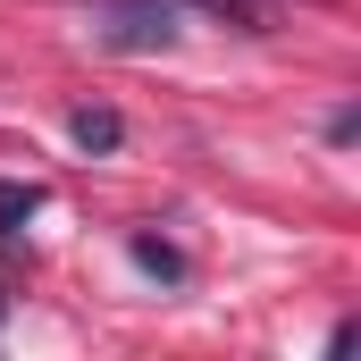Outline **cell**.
<instances>
[{
  "mask_svg": "<svg viewBox=\"0 0 361 361\" xmlns=\"http://www.w3.org/2000/svg\"><path fill=\"white\" fill-rule=\"evenodd\" d=\"M185 8H202V0H92V42L101 51H169L185 34ZM210 8H227L235 25H261L235 0H210Z\"/></svg>",
  "mask_w": 361,
  "mask_h": 361,
  "instance_id": "cell-1",
  "label": "cell"
},
{
  "mask_svg": "<svg viewBox=\"0 0 361 361\" xmlns=\"http://www.w3.org/2000/svg\"><path fill=\"white\" fill-rule=\"evenodd\" d=\"M68 135H76L85 152H118V143H126V126H118V109H101V101H85V109L68 118Z\"/></svg>",
  "mask_w": 361,
  "mask_h": 361,
  "instance_id": "cell-2",
  "label": "cell"
},
{
  "mask_svg": "<svg viewBox=\"0 0 361 361\" xmlns=\"http://www.w3.org/2000/svg\"><path fill=\"white\" fill-rule=\"evenodd\" d=\"M126 252H135V269H152L160 286H185V252L169 244V235H135Z\"/></svg>",
  "mask_w": 361,
  "mask_h": 361,
  "instance_id": "cell-3",
  "label": "cell"
},
{
  "mask_svg": "<svg viewBox=\"0 0 361 361\" xmlns=\"http://www.w3.org/2000/svg\"><path fill=\"white\" fill-rule=\"evenodd\" d=\"M42 210V185H17V177H0V244H17V227Z\"/></svg>",
  "mask_w": 361,
  "mask_h": 361,
  "instance_id": "cell-4",
  "label": "cell"
},
{
  "mask_svg": "<svg viewBox=\"0 0 361 361\" xmlns=\"http://www.w3.org/2000/svg\"><path fill=\"white\" fill-rule=\"evenodd\" d=\"M0 319H8V294H0Z\"/></svg>",
  "mask_w": 361,
  "mask_h": 361,
  "instance_id": "cell-5",
  "label": "cell"
}]
</instances>
